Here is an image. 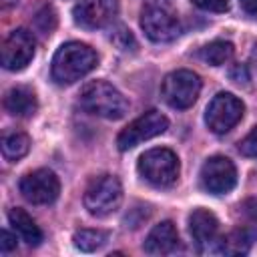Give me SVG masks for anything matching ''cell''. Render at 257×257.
<instances>
[{
	"label": "cell",
	"mask_w": 257,
	"mask_h": 257,
	"mask_svg": "<svg viewBox=\"0 0 257 257\" xmlns=\"http://www.w3.org/2000/svg\"><path fill=\"white\" fill-rule=\"evenodd\" d=\"M199 56L211 66H223L233 58V44L227 40H213L199 50Z\"/></svg>",
	"instance_id": "ac0fdd59"
},
{
	"label": "cell",
	"mask_w": 257,
	"mask_h": 257,
	"mask_svg": "<svg viewBox=\"0 0 257 257\" xmlns=\"http://www.w3.org/2000/svg\"><path fill=\"white\" fill-rule=\"evenodd\" d=\"M141 177L155 187H169L179 177V159L171 149H151L139 159Z\"/></svg>",
	"instance_id": "277c9868"
},
{
	"label": "cell",
	"mask_w": 257,
	"mask_h": 257,
	"mask_svg": "<svg viewBox=\"0 0 257 257\" xmlns=\"http://www.w3.org/2000/svg\"><path fill=\"white\" fill-rule=\"evenodd\" d=\"M96 64H98V56L88 44L66 42L54 52L50 74L52 80L58 84H72L82 76H86L90 70H94Z\"/></svg>",
	"instance_id": "6da1fadb"
},
{
	"label": "cell",
	"mask_w": 257,
	"mask_h": 257,
	"mask_svg": "<svg viewBox=\"0 0 257 257\" xmlns=\"http://www.w3.org/2000/svg\"><path fill=\"white\" fill-rule=\"evenodd\" d=\"M201 185L213 195H225L237 185V169L231 159L215 155L201 167Z\"/></svg>",
	"instance_id": "8fae6325"
},
{
	"label": "cell",
	"mask_w": 257,
	"mask_h": 257,
	"mask_svg": "<svg viewBox=\"0 0 257 257\" xmlns=\"http://www.w3.org/2000/svg\"><path fill=\"white\" fill-rule=\"evenodd\" d=\"M239 2H241L243 10H245L251 18H255V20H257V0H239Z\"/></svg>",
	"instance_id": "4316f807"
},
{
	"label": "cell",
	"mask_w": 257,
	"mask_h": 257,
	"mask_svg": "<svg viewBox=\"0 0 257 257\" xmlns=\"http://www.w3.org/2000/svg\"><path fill=\"white\" fill-rule=\"evenodd\" d=\"M118 12V0H80L74 10V22L82 28L94 30L110 24Z\"/></svg>",
	"instance_id": "7c38bea8"
},
{
	"label": "cell",
	"mask_w": 257,
	"mask_h": 257,
	"mask_svg": "<svg viewBox=\"0 0 257 257\" xmlns=\"http://www.w3.org/2000/svg\"><path fill=\"white\" fill-rule=\"evenodd\" d=\"M8 223L12 225V229H14V233L26 243V245H30V247H36V245H40V241H42V231H40V227L34 223V219L24 211V209H10V213H8Z\"/></svg>",
	"instance_id": "2e32d148"
},
{
	"label": "cell",
	"mask_w": 257,
	"mask_h": 257,
	"mask_svg": "<svg viewBox=\"0 0 257 257\" xmlns=\"http://www.w3.org/2000/svg\"><path fill=\"white\" fill-rule=\"evenodd\" d=\"M18 189H20L22 197L28 203H32V205H50L58 199L60 181L52 171L36 169V171L26 173L20 179Z\"/></svg>",
	"instance_id": "30bf717a"
},
{
	"label": "cell",
	"mask_w": 257,
	"mask_h": 257,
	"mask_svg": "<svg viewBox=\"0 0 257 257\" xmlns=\"http://www.w3.org/2000/svg\"><path fill=\"white\" fill-rule=\"evenodd\" d=\"M122 187L114 175L94 177L84 191V207L94 217H106L120 207Z\"/></svg>",
	"instance_id": "3957f363"
},
{
	"label": "cell",
	"mask_w": 257,
	"mask_h": 257,
	"mask_svg": "<svg viewBox=\"0 0 257 257\" xmlns=\"http://www.w3.org/2000/svg\"><path fill=\"white\" fill-rule=\"evenodd\" d=\"M80 106L94 116L108 120L122 118L128 110L126 98L106 80H92L80 90Z\"/></svg>",
	"instance_id": "7a4b0ae2"
},
{
	"label": "cell",
	"mask_w": 257,
	"mask_h": 257,
	"mask_svg": "<svg viewBox=\"0 0 257 257\" xmlns=\"http://www.w3.org/2000/svg\"><path fill=\"white\" fill-rule=\"evenodd\" d=\"M141 28L153 42H169L181 34L177 14L161 2H151L141 10Z\"/></svg>",
	"instance_id": "5b68a950"
},
{
	"label": "cell",
	"mask_w": 257,
	"mask_h": 257,
	"mask_svg": "<svg viewBox=\"0 0 257 257\" xmlns=\"http://www.w3.org/2000/svg\"><path fill=\"white\" fill-rule=\"evenodd\" d=\"M179 247V233L171 221H163L151 229L145 239V253L149 255H169Z\"/></svg>",
	"instance_id": "4fadbf2b"
},
{
	"label": "cell",
	"mask_w": 257,
	"mask_h": 257,
	"mask_svg": "<svg viewBox=\"0 0 257 257\" xmlns=\"http://www.w3.org/2000/svg\"><path fill=\"white\" fill-rule=\"evenodd\" d=\"M251 237L245 229H235L219 241V251L225 255H245L249 251Z\"/></svg>",
	"instance_id": "ffe728a7"
},
{
	"label": "cell",
	"mask_w": 257,
	"mask_h": 257,
	"mask_svg": "<svg viewBox=\"0 0 257 257\" xmlns=\"http://www.w3.org/2000/svg\"><path fill=\"white\" fill-rule=\"evenodd\" d=\"M167 128H169V120L165 114H161L159 110H147L145 114H141L139 118L128 122L118 133L116 145L120 151H128V149H135L137 145H141L143 141L163 135Z\"/></svg>",
	"instance_id": "ba28073f"
},
{
	"label": "cell",
	"mask_w": 257,
	"mask_h": 257,
	"mask_svg": "<svg viewBox=\"0 0 257 257\" xmlns=\"http://www.w3.org/2000/svg\"><path fill=\"white\" fill-rule=\"evenodd\" d=\"M72 241H74L76 249H80L84 253H92V251H98L100 247L106 245L108 233L100 231V229H80L74 233Z\"/></svg>",
	"instance_id": "d6986e66"
},
{
	"label": "cell",
	"mask_w": 257,
	"mask_h": 257,
	"mask_svg": "<svg viewBox=\"0 0 257 257\" xmlns=\"http://www.w3.org/2000/svg\"><path fill=\"white\" fill-rule=\"evenodd\" d=\"M28 151H30V137L26 133L14 131V133H6L2 137V155L6 161L14 163V161L22 159Z\"/></svg>",
	"instance_id": "e0dca14e"
},
{
	"label": "cell",
	"mask_w": 257,
	"mask_h": 257,
	"mask_svg": "<svg viewBox=\"0 0 257 257\" xmlns=\"http://www.w3.org/2000/svg\"><path fill=\"white\" fill-rule=\"evenodd\" d=\"M34 22H36V26H38L44 34H50V30L56 26V12H54L50 6H46V8H42V10L36 14Z\"/></svg>",
	"instance_id": "44dd1931"
},
{
	"label": "cell",
	"mask_w": 257,
	"mask_h": 257,
	"mask_svg": "<svg viewBox=\"0 0 257 257\" xmlns=\"http://www.w3.org/2000/svg\"><path fill=\"white\" fill-rule=\"evenodd\" d=\"M247 215H249L251 223L257 227V201H249L247 203Z\"/></svg>",
	"instance_id": "83f0119b"
},
{
	"label": "cell",
	"mask_w": 257,
	"mask_h": 257,
	"mask_svg": "<svg viewBox=\"0 0 257 257\" xmlns=\"http://www.w3.org/2000/svg\"><path fill=\"white\" fill-rule=\"evenodd\" d=\"M201 92V78L193 70H175L165 76L161 94L165 102L173 108H189L195 104Z\"/></svg>",
	"instance_id": "8992f818"
},
{
	"label": "cell",
	"mask_w": 257,
	"mask_h": 257,
	"mask_svg": "<svg viewBox=\"0 0 257 257\" xmlns=\"http://www.w3.org/2000/svg\"><path fill=\"white\" fill-rule=\"evenodd\" d=\"M251 64H253V68L257 70V44H255L253 50H251Z\"/></svg>",
	"instance_id": "f546056e"
},
{
	"label": "cell",
	"mask_w": 257,
	"mask_h": 257,
	"mask_svg": "<svg viewBox=\"0 0 257 257\" xmlns=\"http://www.w3.org/2000/svg\"><path fill=\"white\" fill-rule=\"evenodd\" d=\"M20 0H0V4H2V8L6 10V8H12V6H16Z\"/></svg>",
	"instance_id": "f1b7e54d"
},
{
	"label": "cell",
	"mask_w": 257,
	"mask_h": 257,
	"mask_svg": "<svg viewBox=\"0 0 257 257\" xmlns=\"http://www.w3.org/2000/svg\"><path fill=\"white\" fill-rule=\"evenodd\" d=\"M245 104L231 92H219L213 96L205 110V122L215 135L229 133L243 116Z\"/></svg>",
	"instance_id": "52a82bcc"
},
{
	"label": "cell",
	"mask_w": 257,
	"mask_h": 257,
	"mask_svg": "<svg viewBox=\"0 0 257 257\" xmlns=\"http://www.w3.org/2000/svg\"><path fill=\"white\" fill-rule=\"evenodd\" d=\"M229 76H231V80H235V82H247L249 80V74H247V68L243 66V64H233L231 66V70H229Z\"/></svg>",
	"instance_id": "484cf974"
},
{
	"label": "cell",
	"mask_w": 257,
	"mask_h": 257,
	"mask_svg": "<svg viewBox=\"0 0 257 257\" xmlns=\"http://www.w3.org/2000/svg\"><path fill=\"white\" fill-rule=\"evenodd\" d=\"M36 52V40L30 30L16 28L12 30L0 48V62L6 70H22L30 64Z\"/></svg>",
	"instance_id": "9c48e42d"
},
{
	"label": "cell",
	"mask_w": 257,
	"mask_h": 257,
	"mask_svg": "<svg viewBox=\"0 0 257 257\" xmlns=\"http://www.w3.org/2000/svg\"><path fill=\"white\" fill-rule=\"evenodd\" d=\"M4 108L12 116H20V118L32 116L38 108V100H36L34 90L28 86H12L4 94Z\"/></svg>",
	"instance_id": "9a60e30c"
},
{
	"label": "cell",
	"mask_w": 257,
	"mask_h": 257,
	"mask_svg": "<svg viewBox=\"0 0 257 257\" xmlns=\"http://www.w3.org/2000/svg\"><path fill=\"white\" fill-rule=\"evenodd\" d=\"M16 241H18V235H12L10 231H2L0 233V251L2 253H10L12 249H16Z\"/></svg>",
	"instance_id": "d4e9b609"
},
{
	"label": "cell",
	"mask_w": 257,
	"mask_h": 257,
	"mask_svg": "<svg viewBox=\"0 0 257 257\" xmlns=\"http://www.w3.org/2000/svg\"><path fill=\"white\" fill-rule=\"evenodd\" d=\"M217 231H219V221L211 211L195 209L189 215V233H191V237L199 249L213 243L217 239Z\"/></svg>",
	"instance_id": "5bb4252c"
},
{
	"label": "cell",
	"mask_w": 257,
	"mask_h": 257,
	"mask_svg": "<svg viewBox=\"0 0 257 257\" xmlns=\"http://www.w3.org/2000/svg\"><path fill=\"white\" fill-rule=\"evenodd\" d=\"M110 40H112L120 50H131V48H135V38H133L131 30H126V28H122V26L110 36Z\"/></svg>",
	"instance_id": "603a6c76"
},
{
	"label": "cell",
	"mask_w": 257,
	"mask_h": 257,
	"mask_svg": "<svg viewBox=\"0 0 257 257\" xmlns=\"http://www.w3.org/2000/svg\"><path fill=\"white\" fill-rule=\"evenodd\" d=\"M239 153L251 159H257V126H253L241 141H239Z\"/></svg>",
	"instance_id": "7402d4cb"
},
{
	"label": "cell",
	"mask_w": 257,
	"mask_h": 257,
	"mask_svg": "<svg viewBox=\"0 0 257 257\" xmlns=\"http://www.w3.org/2000/svg\"><path fill=\"white\" fill-rule=\"evenodd\" d=\"M197 8L207 10V12H227L229 10V0H191Z\"/></svg>",
	"instance_id": "cb8c5ba5"
}]
</instances>
